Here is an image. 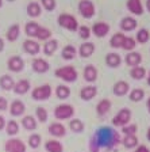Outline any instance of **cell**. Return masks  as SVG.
<instances>
[{
	"instance_id": "cell-2",
	"label": "cell",
	"mask_w": 150,
	"mask_h": 152,
	"mask_svg": "<svg viewBox=\"0 0 150 152\" xmlns=\"http://www.w3.org/2000/svg\"><path fill=\"white\" fill-rule=\"evenodd\" d=\"M56 76L66 83H73L77 80V71L72 65L61 66V68L56 69Z\"/></svg>"
},
{
	"instance_id": "cell-17",
	"label": "cell",
	"mask_w": 150,
	"mask_h": 152,
	"mask_svg": "<svg viewBox=\"0 0 150 152\" xmlns=\"http://www.w3.org/2000/svg\"><path fill=\"white\" fill-rule=\"evenodd\" d=\"M128 11L134 15H142L143 14V6L141 0H127Z\"/></svg>"
},
{
	"instance_id": "cell-33",
	"label": "cell",
	"mask_w": 150,
	"mask_h": 152,
	"mask_svg": "<svg viewBox=\"0 0 150 152\" xmlns=\"http://www.w3.org/2000/svg\"><path fill=\"white\" fill-rule=\"evenodd\" d=\"M14 86H15V82H14V79L9 75H3L0 77V87L3 90L8 91V90L14 88Z\"/></svg>"
},
{
	"instance_id": "cell-23",
	"label": "cell",
	"mask_w": 150,
	"mask_h": 152,
	"mask_svg": "<svg viewBox=\"0 0 150 152\" xmlns=\"http://www.w3.org/2000/svg\"><path fill=\"white\" fill-rule=\"evenodd\" d=\"M25 110H26V106L22 101H14L12 103H11V110H9V113L12 114L14 117H19V115H22V114L25 113Z\"/></svg>"
},
{
	"instance_id": "cell-44",
	"label": "cell",
	"mask_w": 150,
	"mask_h": 152,
	"mask_svg": "<svg viewBox=\"0 0 150 152\" xmlns=\"http://www.w3.org/2000/svg\"><path fill=\"white\" fill-rule=\"evenodd\" d=\"M77 31H78V35H80L81 39H88L92 34L91 27H88V26H80V27L77 28Z\"/></svg>"
},
{
	"instance_id": "cell-15",
	"label": "cell",
	"mask_w": 150,
	"mask_h": 152,
	"mask_svg": "<svg viewBox=\"0 0 150 152\" xmlns=\"http://www.w3.org/2000/svg\"><path fill=\"white\" fill-rule=\"evenodd\" d=\"M125 63L127 64L128 66H138L139 64L142 63V54L138 53V52H130V53L126 56Z\"/></svg>"
},
{
	"instance_id": "cell-47",
	"label": "cell",
	"mask_w": 150,
	"mask_h": 152,
	"mask_svg": "<svg viewBox=\"0 0 150 152\" xmlns=\"http://www.w3.org/2000/svg\"><path fill=\"white\" fill-rule=\"evenodd\" d=\"M41 4L43 6V8L46 10V11H53L57 7L56 0H41Z\"/></svg>"
},
{
	"instance_id": "cell-51",
	"label": "cell",
	"mask_w": 150,
	"mask_h": 152,
	"mask_svg": "<svg viewBox=\"0 0 150 152\" xmlns=\"http://www.w3.org/2000/svg\"><path fill=\"white\" fill-rule=\"evenodd\" d=\"M3 49H4V39L0 38V52H3Z\"/></svg>"
},
{
	"instance_id": "cell-10",
	"label": "cell",
	"mask_w": 150,
	"mask_h": 152,
	"mask_svg": "<svg viewBox=\"0 0 150 152\" xmlns=\"http://www.w3.org/2000/svg\"><path fill=\"white\" fill-rule=\"evenodd\" d=\"M92 34H95L97 38H104L109 31V25L106 22H96L91 28Z\"/></svg>"
},
{
	"instance_id": "cell-32",
	"label": "cell",
	"mask_w": 150,
	"mask_h": 152,
	"mask_svg": "<svg viewBox=\"0 0 150 152\" xmlns=\"http://www.w3.org/2000/svg\"><path fill=\"white\" fill-rule=\"evenodd\" d=\"M38 28H39V25H38L37 22H34V20H31V22H27L25 26V33L27 37L33 38L37 35V31H38Z\"/></svg>"
},
{
	"instance_id": "cell-4",
	"label": "cell",
	"mask_w": 150,
	"mask_h": 152,
	"mask_svg": "<svg viewBox=\"0 0 150 152\" xmlns=\"http://www.w3.org/2000/svg\"><path fill=\"white\" fill-rule=\"evenodd\" d=\"M75 114V107L69 103H61L54 109V117L57 120H68L72 118Z\"/></svg>"
},
{
	"instance_id": "cell-22",
	"label": "cell",
	"mask_w": 150,
	"mask_h": 152,
	"mask_svg": "<svg viewBox=\"0 0 150 152\" xmlns=\"http://www.w3.org/2000/svg\"><path fill=\"white\" fill-rule=\"evenodd\" d=\"M28 90H30V82H28L27 79L19 80V82L15 83V86H14V91L18 95L26 94V92H28Z\"/></svg>"
},
{
	"instance_id": "cell-38",
	"label": "cell",
	"mask_w": 150,
	"mask_h": 152,
	"mask_svg": "<svg viewBox=\"0 0 150 152\" xmlns=\"http://www.w3.org/2000/svg\"><path fill=\"white\" fill-rule=\"evenodd\" d=\"M50 37H51V31H50L49 28L47 27H41V26H39L35 38H38L39 41H49Z\"/></svg>"
},
{
	"instance_id": "cell-25",
	"label": "cell",
	"mask_w": 150,
	"mask_h": 152,
	"mask_svg": "<svg viewBox=\"0 0 150 152\" xmlns=\"http://www.w3.org/2000/svg\"><path fill=\"white\" fill-rule=\"evenodd\" d=\"M26 12H27L28 16H31V18H38V16L41 15L42 10H41V6L35 1H31V3L27 4V8H26Z\"/></svg>"
},
{
	"instance_id": "cell-26",
	"label": "cell",
	"mask_w": 150,
	"mask_h": 152,
	"mask_svg": "<svg viewBox=\"0 0 150 152\" xmlns=\"http://www.w3.org/2000/svg\"><path fill=\"white\" fill-rule=\"evenodd\" d=\"M125 37L126 35L123 34V33H115V34L111 37V39H109V46L114 48V49L122 48L123 41H125Z\"/></svg>"
},
{
	"instance_id": "cell-36",
	"label": "cell",
	"mask_w": 150,
	"mask_h": 152,
	"mask_svg": "<svg viewBox=\"0 0 150 152\" xmlns=\"http://www.w3.org/2000/svg\"><path fill=\"white\" fill-rule=\"evenodd\" d=\"M22 125H23V128L27 130L37 129V121H35V118L33 117V115H26V117H23Z\"/></svg>"
},
{
	"instance_id": "cell-19",
	"label": "cell",
	"mask_w": 150,
	"mask_h": 152,
	"mask_svg": "<svg viewBox=\"0 0 150 152\" xmlns=\"http://www.w3.org/2000/svg\"><path fill=\"white\" fill-rule=\"evenodd\" d=\"M111 106H112V103H111L109 99H101V101L97 103V106H96L97 115H99V117H104V115L111 110Z\"/></svg>"
},
{
	"instance_id": "cell-30",
	"label": "cell",
	"mask_w": 150,
	"mask_h": 152,
	"mask_svg": "<svg viewBox=\"0 0 150 152\" xmlns=\"http://www.w3.org/2000/svg\"><path fill=\"white\" fill-rule=\"evenodd\" d=\"M57 49H58V41H57V39H49V41H46V44L43 45V53L46 54V56H51Z\"/></svg>"
},
{
	"instance_id": "cell-45",
	"label": "cell",
	"mask_w": 150,
	"mask_h": 152,
	"mask_svg": "<svg viewBox=\"0 0 150 152\" xmlns=\"http://www.w3.org/2000/svg\"><path fill=\"white\" fill-rule=\"evenodd\" d=\"M28 145L31 147V148H38V147L41 145V136L39 134H35L33 133L31 136L28 137Z\"/></svg>"
},
{
	"instance_id": "cell-28",
	"label": "cell",
	"mask_w": 150,
	"mask_h": 152,
	"mask_svg": "<svg viewBox=\"0 0 150 152\" xmlns=\"http://www.w3.org/2000/svg\"><path fill=\"white\" fill-rule=\"evenodd\" d=\"M45 148L47 152H64V147L62 144L57 140H49L45 144Z\"/></svg>"
},
{
	"instance_id": "cell-43",
	"label": "cell",
	"mask_w": 150,
	"mask_h": 152,
	"mask_svg": "<svg viewBox=\"0 0 150 152\" xmlns=\"http://www.w3.org/2000/svg\"><path fill=\"white\" fill-rule=\"evenodd\" d=\"M37 118L39 122L45 124L47 121V118H49V114H47V110L45 107H37Z\"/></svg>"
},
{
	"instance_id": "cell-20",
	"label": "cell",
	"mask_w": 150,
	"mask_h": 152,
	"mask_svg": "<svg viewBox=\"0 0 150 152\" xmlns=\"http://www.w3.org/2000/svg\"><path fill=\"white\" fill-rule=\"evenodd\" d=\"M31 65H33V69L37 73H45V72H47L50 68L49 63H47L46 60H43V58H35Z\"/></svg>"
},
{
	"instance_id": "cell-40",
	"label": "cell",
	"mask_w": 150,
	"mask_h": 152,
	"mask_svg": "<svg viewBox=\"0 0 150 152\" xmlns=\"http://www.w3.org/2000/svg\"><path fill=\"white\" fill-rule=\"evenodd\" d=\"M137 46V41H135L133 37H125V41H123V45H122V49L127 52H133Z\"/></svg>"
},
{
	"instance_id": "cell-37",
	"label": "cell",
	"mask_w": 150,
	"mask_h": 152,
	"mask_svg": "<svg viewBox=\"0 0 150 152\" xmlns=\"http://www.w3.org/2000/svg\"><path fill=\"white\" fill-rule=\"evenodd\" d=\"M69 128L75 133H83V130H84V122L81 120H78V118H73L69 122Z\"/></svg>"
},
{
	"instance_id": "cell-13",
	"label": "cell",
	"mask_w": 150,
	"mask_h": 152,
	"mask_svg": "<svg viewBox=\"0 0 150 152\" xmlns=\"http://www.w3.org/2000/svg\"><path fill=\"white\" fill-rule=\"evenodd\" d=\"M137 19L133 18V16H125V18L120 20V28L123 31H133L137 28Z\"/></svg>"
},
{
	"instance_id": "cell-16",
	"label": "cell",
	"mask_w": 150,
	"mask_h": 152,
	"mask_svg": "<svg viewBox=\"0 0 150 152\" xmlns=\"http://www.w3.org/2000/svg\"><path fill=\"white\" fill-rule=\"evenodd\" d=\"M96 94H97V87L87 86V87L81 88V91H80V98L83 101H91V99H93L96 96Z\"/></svg>"
},
{
	"instance_id": "cell-9",
	"label": "cell",
	"mask_w": 150,
	"mask_h": 152,
	"mask_svg": "<svg viewBox=\"0 0 150 152\" xmlns=\"http://www.w3.org/2000/svg\"><path fill=\"white\" fill-rule=\"evenodd\" d=\"M7 66H8V69L12 71V72H20V71H23V68H25V61H23L22 57L12 56V57H9L8 61H7Z\"/></svg>"
},
{
	"instance_id": "cell-6",
	"label": "cell",
	"mask_w": 150,
	"mask_h": 152,
	"mask_svg": "<svg viewBox=\"0 0 150 152\" xmlns=\"http://www.w3.org/2000/svg\"><path fill=\"white\" fill-rule=\"evenodd\" d=\"M78 12L81 14L83 18L91 19L95 15V4L91 0H81L78 3Z\"/></svg>"
},
{
	"instance_id": "cell-11",
	"label": "cell",
	"mask_w": 150,
	"mask_h": 152,
	"mask_svg": "<svg viewBox=\"0 0 150 152\" xmlns=\"http://www.w3.org/2000/svg\"><path fill=\"white\" fill-rule=\"evenodd\" d=\"M112 91H114V95H116V96H125L130 91V86L125 80H119V82H116L114 84Z\"/></svg>"
},
{
	"instance_id": "cell-34",
	"label": "cell",
	"mask_w": 150,
	"mask_h": 152,
	"mask_svg": "<svg viewBox=\"0 0 150 152\" xmlns=\"http://www.w3.org/2000/svg\"><path fill=\"white\" fill-rule=\"evenodd\" d=\"M56 95L59 99H68L70 96V88L65 84H59L56 88Z\"/></svg>"
},
{
	"instance_id": "cell-42",
	"label": "cell",
	"mask_w": 150,
	"mask_h": 152,
	"mask_svg": "<svg viewBox=\"0 0 150 152\" xmlns=\"http://www.w3.org/2000/svg\"><path fill=\"white\" fill-rule=\"evenodd\" d=\"M145 98V91L142 88H134L130 92V99L133 102H139Z\"/></svg>"
},
{
	"instance_id": "cell-12",
	"label": "cell",
	"mask_w": 150,
	"mask_h": 152,
	"mask_svg": "<svg viewBox=\"0 0 150 152\" xmlns=\"http://www.w3.org/2000/svg\"><path fill=\"white\" fill-rule=\"evenodd\" d=\"M23 49H25L26 53L35 56V54L39 53L41 46H39V44H38L37 41H34V39H26V41L23 42Z\"/></svg>"
},
{
	"instance_id": "cell-21",
	"label": "cell",
	"mask_w": 150,
	"mask_h": 152,
	"mask_svg": "<svg viewBox=\"0 0 150 152\" xmlns=\"http://www.w3.org/2000/svg\"><path fill=\"white\" fill-rule=\"evenodd\" d=\"M95 52V44L93 42H84V44L80 45V49H78V53L80 56L87 58V57H91Z\"/></svg>"
},
{
	"instance_id": "cell-1",
	"label": "cell",
	"mask_w": 150,
	"mask_h": 152,
	"mask_svg": "<svg viewBox=\"0 0 150 152\" xmlns=\"http://www.w3.org/2000/svg\"><path fill=\"white\" fill-rule=\"evenodd\" d=\"M120 141V136L115 129L108 126L100 128L99 130H96L95 136L91 139L89 142V148L92 152H99V149L101 147L104 148H114L116 144H119Z\"/></svg>"
},
{
	"instance_id": "cell-41",
	"label": "cell",
	"mask_w": 150,
	"mask_h": 152,
	"mask_svg": "<svg viewBox=\"0 0 150 152\" xmlns=\"http://www.w3.org/2000/svg\"><path fill=\"white\" fill-rule=\"evenodd\" d=\"M6 130H7V134H9V136H15L16 133L19 132L18 122H16V121H14V120L8 121V122H7V125H6Z\"/></svg>"
},
{
	"instance_id": "cell-55",
	"label": "cell",
	"mask_w": 150,
	"mask_h": 152,
	"mask_svg": "<svg viewBox=\"0 0 150 152\" xmlns=\"http://www.w3.org/2000/svg\"><path fill=\"white\" fill-rule=\"evenodd\" d=\"M147 84L150 86V72H149V76H147Z\"/></svg>"
},
{
	"instance_id": "cell-24",
	"label": "cell",
	"mask_w": 150,
	"mask_h": 152,
	"mask_svg": "<svg viewBox=\"0 0 150 152\" xmlns=\"http://www.w3.org/2000/svg\"><path fill=\"white\" fill-rule=\"evenodd\" d=\"M19 34H20V26H19L18 23H15V25H12L8 30H7L6 37L9 42H15L19 38Z\"/></svg>"
},
{
	"instance_id": "cell-53",
	"label": "cell",
	"mask_w": 150,
	"mask_h": 152,
	"mask_svg": "<svg viewBox=\"0 0 150 152\" xmlns=\"http://www.w3.org/2000/svg\"><path fill=\"white\" fill-rule=\"evenodd\" d=\"M146 106H147V110H149V114H150V98L147 99V102H146Z\"/></svg>"
},
{
	"instance_id": "cell-35",
	"label": "cell",
	"mask_w": 150,
	"mask_h": 152,
	"mask_svg": "<svg viewBox=\"0 0 150 152\" xmlns=\"http://www.w3.org/2000/svg\"><path fill=\"white\" fill-rule=\"evenodd\" d=\"M130 75H131L133 79L141 80L146 76V69H145L143 66H139V65L134 66V68H131V71H130Z\"/></svg>"
},
{
	"instance_id": "cell-14",
	"label": "cell",
	"mask_w": 150,
	"mask_h": 152,
	"mask_svg": "<svg viewBox=\"0 0 150 152\" xmlns=\"http://www.w3.org/2000/svg\"><path fill=\"white\" fill-rule=\"evenodd\" d=\"M83 76H84L85 82H89V83L96 82V79H97V69H96V66L92 65V64L87 65V66L84 68Z\"/></svg>"
},
{
	"instance_id": "cell-57",
	"label": "cell",
	"mask_w": 150,
	"mask_h": 152,
	"mask_svg": "<svg viewBox=\"0 0 150 152\" xmlns=\"http://www.w3.org/2000/svg\"><path fill=\"white\" fill-rule=\"evenodd\" d=\"M7 1H11V3H12V1H15V0H7Z\"/></svg>"
},
{
	"instance_id": "cell-52",
	"label": "cell",
	"mask_w": 150,
	"mask_h": 152,
	"mask_svg": "<svg viewBox=\"0 0 150 152\" xmlns=\"http://www.w3.org/2000/svg\"><path fill=\"white\" fill-rule=\"evenodd\" d=\"M146 10L150 12V0H146Z\"/></svg>"
},
{
	"instance_id": "cell-46",
	"label": "cell",
	"mask_w": 150,
	"mask_h": 152,
	"mask_svg": "<svg viewBox=\"0 0 150 152\" xmlns=\"http://www.w3.org/2000/svg\"><path fill=\"white\" fill-rule=\"evenodd\" d=\"M137 130H138V126L135 124H127L126 126L122 128V133H125V136L126 134H135Z\"/></svg>"
},
{
	"instance_id": "cell-54",
	"label": "cell",
	"mask_w": 150,
	"mask_h": 152,
	"mask_svg": "<svg viewBox=\"0 0 150 152\" xmlns=\"http://www.w3.org/2000/svg\"><path fill=\"white\" fill-rule=\"evenodd\" d=\"M146 137H147V140L150 141V126H149V129H147V133H146Z\"/></svg>"
},
{
	"instance_id": "cell-5",
	"label": "cell",
	"mask_w": 150,
	"mask_h": 152,
	"mask_svg": "<svg viewBox=\"0 0 150 152\" xmlns=\"http://www.w3.org/2000/svg\"><path fill=\"white\" fill-rule=\"evenodd\" d=\"M130 120H131V110H128L127 107H123L116 113V115L112 118V124L114 126H126L127 124H130Z\"/></svg>"
},
{
	"instance_id": "cell-3",
	"label": "cell",
	"mask_w": 150,
	"mask_h": 152,
	"mask_svg": "<svg viewBox=\"0 0 150 152\" xmlns=\"http://www.w3.org/2000/svg\"><path fill=\"white\" fill-rule=\"evenodd\" d=\"M57 23L62 28H66L69 31H76L78 28L77 19L73 15H70V14H61L58 16V19H57Z\"/></svg>"
},
{
	"instance_id": "cell-8",
	"label": "cell",
	"mask_w": 150,
	"mask_h": 152,
	"mask_svg": "<svg viewBox=\"0 0 150 152\" xmlns=\"http://www.w3.org/2000/svg\"><path fill=\"white\" fill-rule=\"evenodd\" d=\"M4 149H6V152H26V145L22 140L11 139L6 142Z\"/></svg>"
},
{
	"instance_id": "cell-27",
	"label": "cell",
	"mask_w": 150,
	"mask_h": 152,
	"mask_svg": "<svg viewBox=\"0 0 150 152\" xmlns=\"http://www.w3.org/2000/svg\"><path fill=\"white\" fill-rule=\"evenodd\" d=\"M120 63H122V58H120V56L118 53H108L106 56V64L108 66H111V68L119 66Z\"/></svg>"
},
{
	"instance_id": "cell-56",
	"label": "cell",
	"mask_w": 150,
	"mask_h": 152,
	"mask_svg": "<svg viewBox=\"0 0 150 152\" xmlns=\"http://www.w3.org/2000/svg\"><path fill=\"white\" fill-rule=\"evenodd\" d=\"M3 7V0H0V8Z\"/></svg>"
},
{
	"instance_id": "cell-49",
	"label": "cell",
	"mask_w": 150,
	"mask_h": 152,
	"mask_svg": "<svg viewBox=\"0 0 150 152\" xmlns=\"http://www.w3.org/2000/svg\"><path fill=\"white\" fill-rule=\"evenodd\" d=\"M134 152H150V149L147 148L146 145H143V144H141V145H138L137 148L134 149Z\"/></svg>"
},
{
	"instance_id": "cell-7",
	"label": "cell",
	"mask_w": 150,
	"mask_h": 152,
	"mask_svg": "<svg viewBox=\"0 0 150 152\" xmlns=\"http://www.w3.org/2000/svg\"><path fill=\"white\" fill-rule=\"evenodd\" d=\"M50 95H51V87L49 84H43L33 90L31 96L35 101H47L50 98Z\"/></svg>"
},
{
	"instance_id": "cell-48",
	"label": "cell",
	"mask_w": 150,
	"mask_h": 152,
	"mask_svg": "<svg viewBox=\"0 0 150 152\" xmlns=\"http://www.w3.org/2000/svg\"><path fill=\"white\" fill-rule=\"evenodd\" d=\"M7 107H8V102H7V99L4 98V96H0V111L7 110Z\"/></svg>"
},
{
	"instance_id": "cell-29",
	"label": "cell",
	"mask_w": 150,
	"mask_h": 152,
	"mask_svg": "<svg viewBox=\"0 0 150 152\" xmlns=\"http://www.w3.org/2000/svg\"><path fill=\"white\" fill-rule=\"evenodd\" d=\"M76 54H77V50H76V48L73 45H66L61 52V56H62L64 60H73Z\"/></svg>"
},
{
	"instance_id": "cell-39",
	"label": "cell",
	"mask_w": 150,
	"mask_h": 152,
	"mask_svg": "<svg viewBox=\"0 0 150 152\" xmlns=\"http://www.w3.org/2000/svg\"><path fill=\"white\" fill-rule=\"evenodd\" d=\"M149 39H150V34H149V30H147V28H141V30H138L135 41L139 42V44H146Z\"/></svg>"
},
{
	"instance_id": "cell-31",
	"label": "cell",
	"mask_w": 150,
	"mask_h": 152,
	"mask_svg": "<svg viewBox=\"0 0 150 152\" xmlns=\"http://www.w3.org/2000/svg\"><path fill=\"white\" fill-rule=\"evenodd\" d=\"M123 145H125V148L127 149H131V148H137L138 147V139L135 134H126L125 139L122 140Z\"/></svg>"
},
{
	"instance_id": "cell-50",
	"label": "cell",
	"mask_w": 150,
	"mask_h": 152,
	"mask_svg": "<svg viewBox=\"0 0 150 152\" xmlns=\"http://www.w3.org/2000/svg\"><path fill=\"white\" fill-rule=\"evenodd\" d=\"M4 126H6V120H4V117H1V115H0V130L3 129Z\"/></svg>"
},
{
	"instance_id": "cell-18",
	"label": "cell",
	"mask_w": 150,
	"mask_h": 152,
	"mask_svg": "<svg viewBox=\"0 0 150 152\" xmlns=\"http://www.w3.org/2000/svg\"><path fill=\"white\" fill-rule=\"evenodd\" d=\"M49 133L54 137H64L66 134V128L62 124L54 122L49 126Z\"/></svg>"
}]
</instances>
